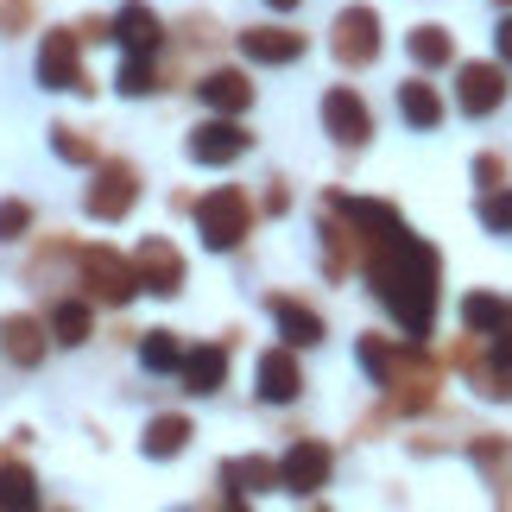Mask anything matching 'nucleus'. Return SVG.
Returning a JSON list of instances; mask_svg holds the SVG:
<instances>
[{"label":"nucleus","instance_id":"nucleus-20","mask_svg":"<svg viewBox=\"0 0 512 512\" xmlns=\"http://www.w3.org/2000/svg\"><path fill=\"white\" fill-rule=\"evenodd\" d=\"M222 481L234 487V494H266V487H279V462H266V456H234L222 468Z\"/></svg>","mask_w":512,"mask_h":512},{"label":"nucleus","instance_id":"nucleus-18","mask_svg":"<svg viewBox=\"0 0 512 512\" xmlns=\"http://www.w3.org/2000/svg\"><path fill=\"white\" fill-rule=\"evenodd\" d=\"M241 51L253 57V64H298V57H304V38L260 26V32H241Z\"/></svg>","mask_w":512,"mask_h":512},{"label":"nucleus","instance_id":"nucleus-32","mask_svg":"<svg viewBox=\"0 0 512 512\" xmlns=\"http://www.w3.org/2000/svg\"><path fill=\"white\" fill-rule=\"evenodd\" d=\"M26 228H32V203H19V196H7V203H0V241H19Z\"/></svg>","mask_w":512,"mask_h":512},{"label":"nucleus","instance_id":"nucleus-16","mask_svg":"<svg viewBox=\"0 0 512 512\" xmlns=\"http://www.w3.org/2000/svg\"><path fill=\"white\" fill-rule=\"evenodd\" d=\"M196 95H203V108H209V114H247L253 83H247L241 70H209L203 83H196Z\"/></svg>","mask_w":512,"mask_h":512},{"label":"nucleus","instance_id":"nucleus-19","mask_svg":"<svg viewBox=\"0 0 512 512\" xmlns=\"http://www.w3.org/2000/svg\"><path fill=\"white\" fill-rule=\"evenodd\" d=\"M329 209H336V215H348L354 228L380 234V241H386V234H399V228H405V222H399V209H386V203H361V196H329Z\"/></svg>","mask_w":512,"mask_h":512},{"label":"nucleus","instance_id":"nucleus-2","mask_svg":"<svg viewBox=\"0 0 512 512\" xmlns=\"http://www.w3.org/2000/svg\"><path fill=\"white\" fill-rule=\"evenodd\" d=\"M247 228H253V209H247V196H241V190H209L203 203H196V234H203V247H209V253L241 247V241H247Z\"/></svg>","mask_w":512,"mask_h":512},{"label":"nucleus","instance_id":"nucleus-24","mask_svg":"<svg viewBox=\"0 0 512 512\" xmlns=\"http://www.w3.org/2000/svg\"><path fill=\"white\" fill-rule=\"evenodd\" d=\"M405 45H411V64H418V70H443L449 57H456V45H449V32H437V26H418V32L405 38Z\"/></svg>","mask_w":512,"mask_h":512},{"label":"nucleus","instance_id":"nucleus-29","mask_svg":"<svg viewBox=\"0 0 512 512\" xmlns=\"http://www.w3.org/2000/svg\"><path fill=\"white\" fill-rule=\"evenodd\" d=\"M114 83H121V95H152V89H159V76H152V57L127 51V64H121V76H114Z\"/></svg>","mask_w":512,"mask_h":512},{"label":"nucleus","instance_id":"nucleus-10","mask_svg":"<svg viewBox=\"0 0 512 512\" xmlns=\"http://www.w3.org/2000/svg\"><path fill=\"white\" fill-rule=\"evenodd\" d=\"M323 127H329V140L361 146L367 133H373V114H367V102H361L354 89H329V95H323Z\"/></svg>","mask_w":512,"mask_h":512},{"label":"nucleus","instance_id":"nucleus-12","mask_svg":"<svg viewBox=\"0 0 512 512\" xmlns=\"http://www.w3.org/2000/svg\"><path fill=\"white\" fill-rule=\"evenodd\" d=\"M506 102V70L500 64H462V114L468 121H487Z\"/></svg>","mask_w":512,"mask_h":512},{"label":"nucleus","instance_id":"nucleus-4","mask_svg":"<svg viewBox=\"0 0 512 512\" xmlns=\"http://www.w3.org/2000/svg\"><path fill=\"white\" fill-rule=\"evenodd\" d=\"M329 468H336L329 443L304 437V443H291L279 456V487H285V494H317V487H329Z\"/></svg>","mask_w":512,"mask_h":512},{"label":"nucleus","instance_id":"nucleus-5","mask_svg":"<svg viewBox=\"0 0 512 512\" xmlns=\"http://www.w3.org/2000/svg\"><path fill=\"white\" fill-rule=\"evenodd\" d=\"M38 89H89L83 57H76V32H45V45H38Z\"/></svg>","mask_w":512,"mask_h":512},{"label":"nucleus","instance_id":"nucleus-11","mask_svg":"<svg viewBox=\"0 0 512 512\" xmlns=\"http://www.w3.org/2000/svg\"><path fill=\"white\" fill-rule=\"evenodd\" d=\"M336 57L342 64H373L380 57V19H373V7H348L336 19Z\"/></svg>","mask_w":512,"mask_h":512},{"label":"nucleus","instance_id":"nucleus-30","mask_svg":"<svg viewBox=\"0 0 512 512\" xmlns=\"http://www.w3.org/2000/svg\"><path fill=\"white\" fill-rule=\"evenodd\" d=\"M481 222H487V234H512V190H487L481 196Z\"/></svg>","mask_w":512,"mask_h":512},{"label":"nucleus","instance_id":"nucleus-3","mask_svg":"<svg viewBox=\"0 0 512 512\" xmlns=\"http://www.w3.org/2000/svg\"><path fill=\"white\" fill-rule=\"evenodd\" d=\"M133 203H140V177H133L127 165H102V171H95V184L83 190L89 222H121Z\"/></svg>","mask_w":512,"mask_h":512},{"label":"nucleus","instance_id":"nucleus-22","mask_svg":"<svg viewBox=\"0 0 512 512\" xmlns=\"http://www.w3.org/2000/svg\"><path fill=\"white\" fill-rule=\"evenodd\" d=\"M399 114H405V127L430 133V127L443 121V102H437V89H430V83H405L399 89Z\"/></svg>","mask_w":512,"mask_h":512},{"label":"nucleus","instance_id":"nucleus-27","mask_svg":"<svg viewBox=\"0 0 512 512\" xmlns=\"http://www.w3.org/2000/svg\"><path fill=\"white\" fill-rule=\"evenodd\" d=\"M361 367H367V380H373V386H392L405 361H399V354H392L380 336H367V342H361Z\"/></svg>","mask_w":512,"mask_h":512},{"label":"nucleus","instance_id":"nucleus-34","mask_svg":"<svg viewBox=\"0 0 512 512\" xmlns=\"http://www.w3.org/2000/svg\"><path fill=\"white\" fill-rule=\"evenodd\" d=\"M500 57H506V64H512V19H506V26H500Z\"/></svg>","mask_w":512,"mask_h":512},{"label":"nucleus","instance_id":"nucleus-15","mask_svg":"<svg viewBox=\"0 0 512 512\" xmlns=\"http://www.w3.org/2000/svg\"><path fill=\"white\" fill-rule=\"evenodd\" d=\"M266 310H272V323H279V336L291 342V348H310V342H323V317L310 304H298V298H266Z\"/></svg>","mask_w":512,"mask_h":512},{"label":"nucleus","instance_id":"nucleus-36","mask_svg":"<svg viewBox=\"0 0 512 512\" xmlns=\"http://www.w3.org/2000/svg\"><path fill=\"white\" fill-rule=\"evenodd\" d=\"M500 7H512V0H500Z\"/></svg>","mask_w":512,"mask_h":512},{"label":"nucleus","instance_id":"nucleus-14","mask_svg":"<svg viewBox=\"0 0 512 512\" xmlns=\"http://www.w3.org/2000/svg\"><path fill=\"white\" fill-rule=\"evenodd\" d=\"M253 380H260V399L266 405H291L304 392V373H298V361H291L285 348H266L260 367H253Z\"/></svg>","mask_w":512,"mask_h":512},{"label":"nucleus","instance_id":"nucleus-33","mask_svg":"<svg viewBox=\"0 0 512 512\" xmlns=\"http://www.w3.org/2000/svg\"><path fill=\"white\" fill-rule=\"evenodd\" d=\"M475 177L481 184H500V159H475Z\"/></svg>","mask_w":512,"mask_h":512},{"label":"nucleus","instance_id":"nucleus-25","mask_svg":"<svg viewBox=\"0 0 512 512\" xmlns=\"http://www.w3.org/2000/svg\"><path fill=\"white\" fill-rule=\"evenodd\" d=\"M462 323H468V336H500V329H506V304L487 298V291H475V298L462 304Z\"/></svg>","mask_w":512,"mask_h":512},{"label":"nucleus","instance_id":"nucleus-8","mask_svg":"<svg viewBox=\"0 0 512 512\" xmlns=\"http://www.w3.org/2000/svg\"><path fill=\"white\" fill-rule=\"evenodd\" d=\"M133 279H140V291H152V298H177V291H184V260H177L165 241H140Z\"/></svg>","mask_w":512,"mask_h":512},{"label":"nucleus","instance_id":"nucleus-1","mask_svg":"<svg viewBox=\"0 0 512 512\" xmlns=\"http://www.w3.org/2000/svg\"><path fill=\"white\" fill-rule=\"evenodd\" d=\"M367 272H373V291H380V304L399 317L405 336H424L430 310H437V253L399 228V234H386V247L373 253Z\"/></svg>","mask_w":512,"mask_h":512},{"label":"nucleus","instance_id":"nucleus-6","mask_svg":"<svg viewBox=\"0 0 512 512\" xmlns=\"http://www.w3.org/2000/svg\"><path fill=\"white\" fill-rule=\"evenodd\" d=\"M83 279L89 291L102 304H127L133 291H140V279H133V260H121V253H108V247H89L83 253Z\"/></svg>","mask_w":512,"mask_h":512},{"label":"nucleus","instance_id":"nucleus-28","mask_svg":"<svg viewBox=\"0 0 512 512\" xmlns=\"http://www.w3.org/2000/svg\"><path fill=\"white\" fill-rule=\"evenodd\" d=\"M0 506H38V481H32V468H0Z\"/></svg>","mask_w":512,"mask_h":512},{"label":"nucleus","instance_id":"nucleus-9","mask_svg":"<svg viewBox=\"0 0 512 512\" xmlns=\"http://www.w3.org/2000/svg\"><path fill=\"white\" fill-rule=\"evenodd\" d=\"M108 38H114L121 51H140V57H152V51L165 45V26H159V13H152L146 0H127V7L108 19Z\"/></svg>","mask_w":512,"mask_h":512},{"label":"nucleus","instance_id":"nucleus-26","mask_svg":"<svg viewBox=\"0 0 512 512\" xmlns=\"http://www.w3.org/2000/svg\"><path fill=\"white\" fill-rule=\"evenodd\" d=\"M177 361H184V342H177L171 329H152V336L140 342V367L146 373H177Z\"/></svg>","mask_w":512,"mask_h":512},{"label":"nucleus","instance_id":"nucleus-23","mask_svg":"<svg viewBox=\"0 0 512 512\" xmlns=\"http://www.w3.org/2000/svg\"><path fill=\"white\" fill-rule=\"evenodd\" d=\"M7 354H13V367H38L45 361V329L32 317H13L7 323Z\"/></svg>","mask_w":512,"mask_h":512},{"label":"nucleus","instance_id":"nucleus-31","mask_svg":"<svg viewBox=\"0 0 512 512\" xmlns=\"http://www.w3.org/2000/svg\"><path fill=\"white\" fill-rule=\"evenodd\" d=\"M51 152H57L64 165H95V146H89V140H76L70 127H51Z\"/></svg>","mask_w":512,"mask_h":512},{"label":"nucleus","instance_id":"nucleus-21","mask_svg":"<svg viewBox=\"0 0 512 512\" xmlns=\"http://www.w3.org/2000/svg\"><path fill=\"white\" fill-rule=\"evenodd\" d=\"M89 329H95V317H89V304H83V298H64V304L51 310V342L83 348V342H89Z\"/></svg>","mask_w":512,"mask_h":512},{"label":"nucleus","instance_id":"nucleus-7","mask_svg":"<svg viewBox=\"0 0 512 512\" xmlns=\"http://www.w3.org/2000/svg\"><path fill=\"white\" fill-rule=\"evenodd\" d=\"M241 152H247V133H241L234 114H215V121L190 127V159L196 165H234Z\"/></svg>","mask_w":512,"mask_h":512},{"label":"nucleus","instance_id":"nucleus-17","mask_svg":"<svg viewBox=\"0 0 512 512\" xmlns=\"http://www.w3.org/2000/svg\"><path fill=\"white\" fill-rule=\"evenodd\" d=\"M190 437H196L190 418H152L146 437H140V456L146 462H171V456H184V449H190Z\"/></svg>","mask_w":512,"mask_h":512},{"label":"nucleus","instance_id":"nucleus-13","mask_svg":"<svg viewBox=\"0 0 512 512\" xmlns=\"http://www.w3.org/2000/svg\"><path fill=\"white\" fill-rule=\"evenodd\" d=\"M177 380H184V392H196V399H209V392H222L228 380V348H184V361H177Z\"/></svg>","mask_w":512,"mask_h":512},{"label":"nucleus","instance_id":"nucleus-35","mask_svg":"<svg viewBox=\"0 0 512 512\" xmlns=\"http://www.w3.org/2000/svg\"><path fill=\"white\" fill-rule=\"evenodd\" d=\"M266 7H272V13H291V7H298V0H266Z\"/></svg>","mask_w":512,"mask_h":512}]
</instances>
